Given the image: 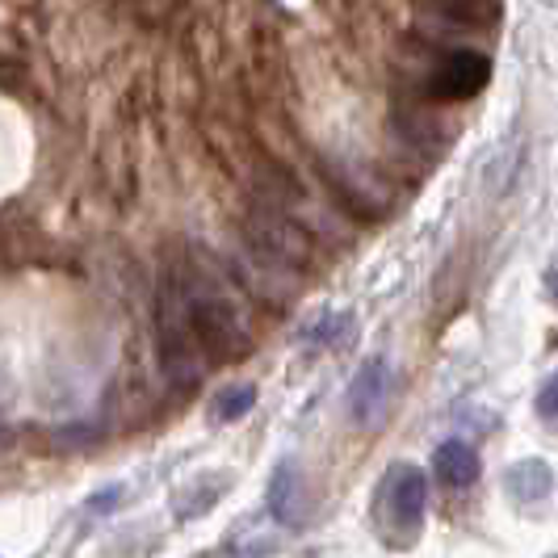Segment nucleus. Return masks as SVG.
Segmentation results:
<instances>
[{
	"instance_id": "obj_1",
	"label": "nucleus",
	"mask_w": 558,
	"mask_h": 558,
	"mask_svg": "<svg viewBox=\"0 0 558 558\" xmlns=\"http://www.w3.org/2000/svg\"><path fill=\"white\" fill-rule=\"evenodd\" d=\"M165 274L172 278L181 303H185V315H190L197 340L206 349V362H240L252 349V332L244 307L235 299V286L206 256L172 260Z\"/></svg>"
},
{
	"instance_id": "obj_2",
	"label": "nucleus",
	"mask_w": 558,
	"mask_h": 558,
	"mask_svg": "<svg viewBox=\"0 0 558 558\" xmlns=\"http://www.w3.org/2000/svg\"><path fill=\"white\" fill-rule=\"evenodd\" d=\"M156 332H160V365H165L168 383L181 391L197 387L210 362H206V349H202L194 324L185 315V303L168 274L160 281V299H156Z\"/></svg>"
},
{
	"instance_id": "obj_3",
	"label": "nucleus",
	"mask_w": 558,
	"mask_h": 558,
	"mask_svg": "<svg viewBox=\"0 0 558 558\" xmlns=\"http://www.w3.org/2000/svg\"><path fill=\"white\" fill-rule=\"evenodd\" d=\"M424 496H428L424 475L412 462H395L387 478H383V487H378V521H383V530H387L395 546H408L420 533Z\"/></svg>"
},
{
	"instance_id": "obj_4",
	"label": "nucleus",
	"mask_w": 558,
	"mask_h": 558,
	"mask_svg": "<svg viewBox=\"0 0 558 558\" xmlns=\"http://www.w3.org/2000/svg\"><path fill=\"white\" fill-rule=\"evenodd\" d=\"M492 76V59L471 47H446L441 56L433 59L428 76L420 81V93L433 101H466L475 97L478 88Z\"/></svg>"
},
{
	"instance_id": "obj_5",
	"label": "nucleus",
	"mask_w": 558,
	"mask_h": 558,
	"mask_svg": "<svg viewBox=\"0 0 558 558\" xmlns=\"http://www.w3.org/2000/svg\"><path fill=\"white\" fill-rule=\"evenodd\" d=\"M248 240L256 252L274 256L281 265H294V269H307L315 260V240L311 231L294 215H286L281 206H265L248 219Z\"/></svg>"
},
{
	"instance_id": "obj_6",
	"label": "nucleus",
	"mask_w": 558,
	"mask_h": 558,
	"mask_svg": "<svg viewBox=\"0 0 558 558\" xmlns=\"http://www.w3.org/2000/svg\"><path fill=\"white\" fill-rule=\"evenodd\" d=\"M328 172V185H332V194L349 206V210H357L362 219H378V215H387L391 210V185L374 172V168L357 165V160H328L324 165Z\"/></svg>"
},
{
	"instance_id": "obj_7",
	"label": "nucleus",
	"mask_w": 558,
	"mask_h": 558,
	"mask_svg": "<svg viewBox=\"0 0 558 558\" xmlns=\"http://www.w3.org/2000/svg\"><path fill=\"white\" fill-rule=\"evenodd\" d=\"M387 395H391V369H387L383 357H374L349 383V416H353V424L374 433L387 416Z\"/></svg>"
},
{
	"instance_id": "obj_8",
	"label": "nucleus",
	"mask_w": 558,
	"mask_h": 558,
	"mask_svg": "<svg viewBox=\"0 0 558 558\" xmlns=\"http://www.w3.org/2000/svg\"><path fill=\"white\" fill-rule=\"evenodd\" d=\"M269 508L281 525H303L307 517V487H303V471L294 462H281L274 478H269Z\"/></svg>"
},
{
	"instance_id": "obj_9",
	"label": "nucleus",
	"mask_w": 558,
	"mask_h": 558,
	"mask_svg": "<svg viewBox=\"0 0 558 558\" xmlns=\"http://www.w3.org/2000/svg\"><path fill=\"white\" fill-rule=\"evenodd\" d=\"M433 466H437L441 483H449V487H471L478 478V453L466 441H446V446L437 449Z\"/></svg>"
},
{
	"instance_id": "obj_10",
	"label": "nucleus",
	"mask_w": 558,
	"mask_h": 558,
	"mask_svg": "<svg viewBox=\"0 0 558 558\" xmlns=\"http://www.w3.org/2000/svg\"><path fill=\"white\" fill-rule=\"evenodd\" d=\"M508 492L517 496V500H542V496H550V487H555V475L546 471V462H537V458H525V462H517L512 471H508Z\"/></svg>"
},
{
	"instance_id": "obj_11",
	"label": "nucleus",
	"mask_w": 558,
	"mask_h": 558,
	"mask_svg": "<svg viewBox=\"0 0 558 558\" xmlns=\"http://www.w3.org/2000/svg\"><path fill=\"white\" fill-rule=\"evenodd\" d=\"M227 487V478H202L194 487H185V496H177L172 508H177V517L181 521H194L202 512H210L215 504H219V492Z\"/></svg>"
},
{
	"instance_id": "obj_12",
	"label": "nucleus",
	"mask_w": 558,
	"mask_h": 558,
	"mask_svg": "<svg viewBox=\"0 0 558 558\" xmlns=\"http://www.w3.org/2000/svg\"><path fill=\"white\" fill-rule=\"evenodd\" d=\"M424 9H441L453 17H466V22H492L500 13V0H424Z\"/></svg>"
},
{
	"instance_id": "obj_13",
	"label": "nucleus",
	"mask_w": 558,
	"mask_h": 558,
	"mask_svg": "<svg viewBox=\"0 0 558 558\" xmlns=\"http://www.w3.org/2000/svg\"><path fill=\"white\" fill-rule=\"evenodd\" d=\"M252 403H256V387H227L219 399H215V420H240L252 412Z\"/></svg>"
},
{
	"instance_id": "obj_14",
	"label": "nucleus",
	"mask_w": 558,
	"mask_h": 558,
	"mask_svg": "<svg viewBox=\"0 0 558 558\" xmlns=\"http://www.w3.org/2000/svg\"><path fill=\"white\" fill-rule=\"evenodd\" d=\"M537 412H542V416H550V420H558V369L550 374V383L542 387V395H537Z\"/></svg>"
},
{
	"instance_id": "obj_15",
	"label": "nucleus",
	"mask_w": 558,
	"mask_h": 558,
	"mask_svg": "<svg viewBox=\"0 0 558 558\" xmlns=\"http://www.w3.org/2000/svg\"><path fill=\"white\" fill-rule=\"evenodd\" d=\"M122 492H126V487H122V483H113V487H106V492H97V496L88 500V508H93V512H113L118 504L126 500Z\"/></svg>"
},
{
	"instance_id": "obj_16",
	"label": "nucleus",
	"mask_w": 558,
	"mask_h": 558,
	"mask_svg": "<svg viewBox=\"0 0 558 558\" xmlns=\"http://www.w3.org/2000/svg\"><path fill=\"white\" fill-rule=\"evenodd\" d=\"M550 290H555V299H558V265L550 269Z\"/></svg>"
}]
</instances>
